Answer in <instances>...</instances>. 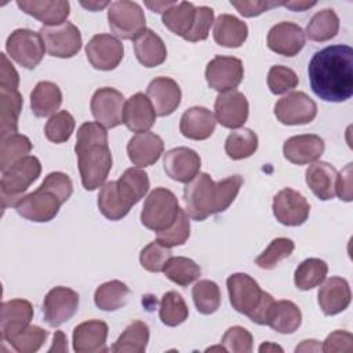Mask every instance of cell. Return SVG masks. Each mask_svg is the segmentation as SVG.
I'll list each match as a JSON object with an SVG mask.
<instances>
[{"label": "cell", "mask_w": 353, "mask_h": 353, "mask_svg": "<svg viewBox=\"0 0 353 353\" xmlns=\"http://www.w3.org/2000/svg\"><path fill=\"white\" fill-rule=\"evenodd\" d=\"M312 91L325 102H345L353 95V50L345 44L313 54L309 66Z\"/></svg>", "instance_id": "6da1fadb"}, {"label": "cell", "mask_w": 353, "mask_h": 353, "mask_svg": "<svg viewBox=\"0 0 353 353\" xmlns=\"http://www.w3.org/2000/svg\"><path fill=\"white\" fill-rule=\"evenodd\" d=\"M81 183L85 190L102 186L112 168V153L103 125L87 121L77 130L74 146Z\"/></svg>", "instance_id": "7a4b0ae2"}, {"label": "cell", "mask_w": 353, "mask_h": 353, "mask_svg": "<svg viewBox=\"0 0 353 353\" xmlns=\"http://www.w3.org/2000/svg\"><path fill=\"white\" fill-rule=\"evenodd\" d=\"M241 185L243 178L240 175L214 182L207 172H199L183 189L185 211L196 221H204L210 215L223 212L234 201Z\"/></svg>", "instance_id": "3957f363"}, {"label": "cell", "mask_w": 353, "mask_h": 353, "mask_svg": "<svg viewBox=\"0 0 353 353\" xmlns=\"http://www.w3.org/2000/svg\"><path fill=\"white\" fill-rule=\"evenodd\" d=\"M73 193V183L63 172H51L32 193L23 196L17 204V212L32 222H48L58 215L63 203Z\"/></svg>", "instance_id": "277c9868"}, {"label": "cell", "mask_w": 353, "mask_h": 353, "mask_svg": "<svg viewBox=\"0 0 353 353\" xmlns=\"http://www.w3.org/2000/svg\"><path fill=\"white\" fill-rule=\"evenodd\" d=\"M232 307L245 314L251 321L265 325L269 310L274 302L269 292L261 290L259 284L245 273H233L226 280Z\"/></svg>", "instance_id": "5b68a950"}, {"label": "cell", "mask_w": 353, "mask_h": 353, "mask_svg": "<svg viewBox=\"0 0 353 353\" xmlns=\"http://www.w3.org/2000/svg\"><path fill=\"white\" fill-rule=\"evenodd\" d=\"M41 164L37 157L26 156L8 170L3 171L0 181L3 208L15 204L23 197L28 188L40 176Z\"/></svg>", "instance_id": "8992f818"}, {"label": "cell", "mask_w": 353, "mask_h": 353, "mask_svg": "<svg viewBox=\"0 0 353 353\" xmlns=\"http://www.w3.org/2000/svg\"><path fill=\"white\" fill-rule=\"evenodd\" d=\"M179 210L178 199L171 190L156 188L149 193L143 203L141 222L145 228L156 233L163 232L174 223Z\"/></svg>", "instance_id": "52a82bcc"}, {"label": "cell", "mask_w": 353, "mask_h": 353, "mask_svg": "<svg viewBox=\"0 0 353 353\" xmlns=\"http://www.w3.org/2000/svg\"><path fill=\"white\" fill-rule=\"evenodd\" d=\"M145 14L135 1H113L108 10V22L110 30L123 40H135L145 28Z\"/></svg>", "instance_id": "ba28073f"}, {"label": "cell", "mask_w": 353, "mask_h": 353, "mask_svg": "<svg viewBox=\"0 0 353 353\" xmlns=\"http://www.w3.org/2000/svg\"><path fill=\"white\" fill-rule=\"evenodd\" d=\"M6 50L17 63L26 69H34L44 57L46 46L39 32L17 29L8 36Z\"/></svg>", "instance_id": "9c48e42d"}, {"label": "cell", "mask_w": 353, "mask_h": 353, "mask_svg": "<svg viewBox=\"0 0 353 353\" xmlns=\"http://www.w3.org/2000/svg\"><path fill=\"white\" fill-rule=\"evenodd\" d=\"M39 33L51 57L72 58L80 51L83 44L81 33L72 22L58 26H43Z\"/></svg>", "instance_id": "30bf717a"}, {"label": "cell", "mask_w": 353, "mask_h": 353, "mask_svg": "<svg viewBox=\"0 0 353 353\" xmlns=\"http://www.w3.org/2000/svg\"><path fill=\"white\" fill-rule=\"evenodd\" d=\"M125 99L112 87L98 88L91 98V113L105 128H114L124 121Z\"/></svg>", "instance_id": "8fae6325"}, {"label": "cell", "mask_w": 353, "mask_h": 353, "mask_svg": "<svg viewBox=\"0 0 353 353\" xmlns=\"http://www.w3.org/2000/svg\"><path fill=\"white\" fill-rule=\"evenodd\" d=\"M274 114L281 124L299 125L314 120L317 114L316 102L302 91H294L277 101Z\"/></svg>", "instance_id": "7c38bea8"}, {"label": "cell", "mask_w": 353, "mask_h": 353, "mask_svg": "<svg viewBox=\"0 0 353 353\" xmlns=\"http://www.w3.org/2000/svg\"><path fill=\"white\" fill-rule=\"evenodd\" d=\"M244 77L243 62L234 57L216 55L205 68V80L210 88L225 92L234 90Z\"/></svg>", "instance_id": "4fadbf2b"}, {"label": "cell", "mask_w": 353, "mask_h": 353, "mask_svg": "<svg viewBox=\"0 0 353 353\" xmlns=\"http://www.w3.org/2000/svg\"><path fill=\"white\" fill-rule=\"evenodd\" d=\"M79 307V294L68 287H54L43 302L44 320L50 327H59L70 320Z\"/></svg>", "instance_id": "5bb4252c"}, {"label": "cell", "mask_w": 353, "mask_h": 353, "mask_svg": "<svg viewBox=\"0 0 353 353\" xmlns=\"http://www.w3.org/2000/svg\"><path fill=\"white\" fill-rule=\"evenodd\" d=\"M85 54L92 68L99 70H113L123 59L124 46L117 37L108 33H99L88 41Z\"/></svg>", "instance_id": "9a60e30c"}, {"label": "cell", "mask_w": 353, "mask_h": 353, "mask_svg": "<svg viewBox=\"0 0 353 353\" xmlns=\"http://www.w3.org/2000/svg\"><path fill=\"white\" fill-rule=\"evenodd\" d=\"M272 208L276 219L285 226H299L305 223L310 212L307 200L291 188L281 189L273 197Z\"/></svg>", "instance_id": "2e32d148"}, {"label": "cell", "mask_w": 353, "mask_h": 353, "mask_svg": "<svg viewBox=\"0 0 353 353\" xmlns=\"http://www.w3.org/2000/svg\"><path fill=\"white\" fill-rule=\"evenodd\" d=\"M215 119L226 128H240L248 119V101L237 90L221 92L215 99Z\"/></svg>", "instance_id": "e0dca14e"}, {"label": "cell", "mask_w": 353, "mask_h": 353, "mask_svg": "<svg viewBox=\"0 0 353 353\" xmlns=\"http://www.w3.org/2000/svg\"><path fill=\"white\" fill-rule=\"evenodd\" d=\"M306 36L302 28L294 22H279L268 33V47L284 57H295L305 47Z\"/></svg>", "instance_id": "ac0fdd59"}, {"label": "cell", "mask_w": 353, "mask_h": 353, "mask_svg": "<svg viewBox=\"0 0 353 353\" xmlns=\"http://www.w3.org/2000/svg\"><path fill=\"white\" fill-rule=\"evenodd\" d=\"M163 165L171 179L188 183L200 172L201 159L193 149L174 148L165 152Z\"/></svg>", "instance_id": "d6986e66"}, {"label": "cell", "mask_w": 353, "mask_h": 353, "mask_svg": "<svg viewBox=\"0 0 353 353\" xmlns=\"http://www.w3.org/2000/svg\"><path fill=\"white\" fill-rule=\"evenodd\" d=\"M33 319V306L26 299H11L1 303L0 335L3 341H10L22 332Z\"/></svg>", "instance_id": "ffe728a7"}, {"label": "cell", "mask_w": 353, "mask_h": 353, "mask_svg": "<svg viewBox=\"0 0 353 353\" xmlns=\"http://www.w3.org/2000/svg\"><path fill=\"white\" fill-rule=\"evenodd\" d=\"M146 97L152 102L157 116H170L181 103V88L178 83L170 77L153 79L146 90Z\"/></svg>", "instance_id": "44dd1931"}, {"label": "cell", "mask_w": 353, "mask_h": 353, "mask_svg": "<svg viewBox=\"0 0 353 353\" xmlns=\"http://www.w3.org/2000/svg\"><path fill=\"white\" fill-rule=\"evenodd\" d=\"M324 141L314 134H303L288 138L283 145L284 157L292 164H309L324 153Z\"/></svg>", "instance_id": "7402d4cb"}, {"label": "cell", "mask_w": 353, "mask_h": 353, "mask_svg": "<svg viewBox=\"0 0 353 353\" xmlns=\"http://www.w3.org/2000/svg\"><path fill=\"white\" fill-rule=\"evenodd\" d=\"M319 306L325 316H335L350 305L352 292L349 283L342 277H330L317 292Z\"/></svg>", "instance_id": "603a6c76"}, {"label": "cell", "mask_w": 353, "mask_h": 353, "mask_svg": "<svg viewBox=\"0 0 353 353\" xmlns=\"http://www.w3.org/2000/svg\"><path fill=\"white\" fill-rule=\"evenodd\" d=\"M163 139L149 131L134 135L127 145V153L131 163L139 168L154 164L163 154Z\"/></svg>", "instance_id": "cb8c5ba5"}, {"label": "cell", "mask_w": 353, "mask_h": 353, "mask_svg": "<svg viewBox=\"0 0 353 353\" xmlns=\"http://www.w3.org/2000/svg\"><path fill=\"white\" fill-rule=\"evenodd\" d=\"M108 324L102 320H88L73 330V349L77 353L106 352Z\"/></svg>", "instance_id": "d4e9b609"}, {"label": "cell", "mask_w": 353, "mask_h": 353, "mask_svg": "<svg viewBox=\"0 0 353 353\" xmlns=\"http://www.w3.org/2000/svg\"><path fill=\"white\" fill-rule=\"evenodd\" d=\"M17 6L28 15L43 22L46 26H58L66 22L70 6L63 0H18Z\"/></svg>", "instance_id": "484cf974"}, {"label": "cell", "mask_w": 353, "mask_h": 353, "mask_svg": "<svg viewBox=\"0 0 353 353\" xmlns=\"http://www.w3.org/2000/svg\"><path fill=\"white\" fill-rule=\"evenodd\" d=\"M215 124L216 119L211 110L204 106H193L183 112L179 120V131L188 139L204 141L212 135Z\"/></svg>", "instance_id": "4316f807"}, {"label": "cell", "mask_w": 353, "mask_h": 353, "mask_svg": "<svg viewBox=\"0 0 353 353\" xmlns=\"http://www.w3.org/2000/svg\"><path fill=\"white\" fill-rule=\"evenodd\" d=\"M156 121V110L146 97V94L137 92L127 102L124 108V124L132 132H146Z\"/></svg>", "instance_id": "83f0119b"}, {"label": "cell", "mask_w": 353, "mask_h": 353, "mask_svg": "<svg viewBox=\"0 0 353 353\" xmlns=\"http://www.w3.org/2000/svg\"><path fill=\"white\" fill-rule=\"evenodd\" d=\"M306 183L310 190L323 201L331 200L336 193L338 171L327 161H314L306 170Z\"/></svg>", "instance_id": "f1b7e54d"}, {"label": "cell", "mask_w": 353, "mask_h": 353, "mask_svg": "<svg viewBox=\"0 0 353 353\" xmlns=\"http://www.w3.org/2000/svg\"><path fill=\"white\" fill-rule=\"evenodd\" d=\"M134 50L138 61L145 68L159 66L167 58V48L164 41L152 29H145L134 40Z\"/></svg>", "instance_id": "f546056e"}, {"label": "cell", "mask_w": 353, "mask_h": 353, "mask_svg": "<svg viewBox=\"0 0 353 353\" xmlns=\"http://www.w3.org/2000/svg\"><path fill=\"white\" fill-rule=\"evenodd\" d=\"M248 36L245 22L230 14H221L214 22V40L228 48L240 47Z\"/></svg>", "instance_id": "4dcf8cb0"}, {"label": "cell", "mask_w": 353, "mask_h": 353, "mask_svg": "<svg viewBox=\"0 0 353 353\" xmlns=\"http://www.w3.org/2000/svg\"><path fill=\"white\" fill-rule=\"evenodd\" d=\"M302 323L301 309L291 301H274L268 316V323L272 330L280 334L295 332Z\"/></svg>", "instance_id": "1f68e13d"}, {"label": "cell", "mask_w": 353, "mask_h": 353, "mask_svg": "<svg viewBox=\"0 0 353 353\" xmlns=\"http://www.w3.org/2000/svg\"><path fill=\"white\" fill-rule=\"evenodd\" d=\"M62 103L61 88L52 81H40L30 94V108L36 117L54 114Z\"/></svg>", "instance_id": "d6a6232c"}, {"label": "cell", "mask_w": 353, "mask_h": 353, "mask_svg": "<svg viewBox=\"0 0 353 353\" xmlns=\"http://www.w3.org/2000/svg\"><path fill=\"white\" fill-rule=\"evenodd\" d=\"M116 182L119 194L130 207L135 205L149 190V176L139 167L125 170Z\"/></svg>", "instance_id": "836d02e7"}, {"label": "cell", "mask_w": 353, "mask_h": 353, "mask_svg": "<svg viewBox=\"0 0 353 353\" xmlns=\"http://www.w3.org/2000/svg\"><path fill=\"white\" fill-rule=\"evenodd\" d=\"M23 99L18 90L0 88V135L7 137L18 131V119Z\"/></svg>", "instance_id": "e575fe53"}, {"label": "cell", "mask_w": 353, "mask_h": 353, "mask_svg": "<svg viewBox=\"0 0 353 353\" xmlns=\"http://www.w3.org/2000/svg\"><path fill=\"white\" fill-rule=\"evenodd\" d=\"M196 6L190 1H179L165 10L161 15L164 26L172 33L185 39L194 22Z\"/></svg>", "instance_id": "d590c367"}, {"label": "cell", "mask_w": 353, "mask_h": 353, "mask_svg": "<svg viewBox=\"0 0 353 353\" xmlns=\"http://www.w3.org/2000/svg\"><path fill=\"white\" fill-rule=\"evenodd\" d=\"M149 342V327L141 320L132 321L110 347L114 353H143Z\"/></svg>", "instance_id": "8d00e7d4"}, {"label": "cell", "mask_w": 353, "mask_h": 353, "mask_svg": "<svg viewBox=\"0 0 353 353\" xmlns=\"http://www.w3.org/2000/svg\"><path fill=\"white\" fill-rule=\"evenodd\" d=\"M339 18L336 12L331 8H324L317 11L306 26L305 36L313 41H328L338 34Z\"/></svg>", "instance_id": "74e56055"}, {"label": "cell", "mask_w": 353, "mask_h": 353, "mask_svg": "<svg viewBox=\"0 0 353 353\" xmlns=\"http://www.w3.org/2000/svg\"><path fill=\"white\" fill-rule=\"evenodd\" d=\"M98 207L102 215L110 221H119L124 218L131 210V207L119 194L116 181L106 182L101 186L98 194Z\"/></svg>", "instance_id": "f35d334b"}, {"label": "cell", "mask_w": 353, "mask_h": 353, "mask_svg": "<svg viewBox=\"0 0 353 353\" xmlns=\"http://www.w3.org/2000/svg\"><path fill=\"white\" fill-rule=\"evenodd\" d=\"M130 295L127 284L119 280H110L101 284L94 294L95 305L105 312H114L123 307Z\"/></svg>", "instance_id": "ab89813d"}, {"label": "cell", "mask_w": 353, "mask_h": 353, "mask_svg": "<svg viewBox=\"0 0 353 353\" xmlns=\"http://www.w3.org/2000/svg\"><path fill=\"white\" fill-rule=\"evenodd\" d=\"M328 273V266L323 259L307 258L298 265L294 274V283L296 288L302 291L312 290L320 285Z\"/></svg>", "instance_id": "60d3db41"}, {"label": "cell", "mask_w": 353, "mask_h": 353, "mask_svg": "<svg viewBox=\"0 0 353 353\" xmlns=\"http://www.w3.org/2000/svg\"><path fill=\"white\" fill-rule=\"evenodd\" d=\"M32 150V142L28 137L21 134H10L1 138L0 143V168L8 170L19 160L25 159Z\"/></svg>", "instance_id": "b9f144b4"}, {"label": "cell", "mask_w": 353, "mask_h": 353, "mask_svg": "<svg viewBox=\"0 0 353 353\" xmlns=\"http://www.w3.org/2000/svg\"><path fill=\"white\" fill-rule=\"evenodd\" d=\"M258 149V137L250 128H239L230 132L225 141V152L233 160L252 156Z\"/></svg>", "instance_id": "7bdbcfd3"}, {"label": "cell", "mask_w": 353, "mask_h": 353, "mask_svg": "<svg viewBox=\"0 0 353 353\" xmlns=\"http://www.w3.org/2000/svg\"><path fill=\"white\" fill-rule=\"evenodd\" d=\"M163 272L167 279L181 287L192 284L201 274L200 266L193 259L186 256H171Z\"/></svg>", "instance_id": "ee69618b"}, {"label": "cell", "mask_w": 353, "mask_h": 353, "mask_svg": "<svg viewBox=\"0 0 353 353\" xmlns=\"http://www.w3.org/2000/svg\"><path fill=\"white\" fill-rule=\"evenodd\" d=\"M159 316L161 323L168 327H176L182 324L189 316V309L181 294L176 291L165 292L160 301Z\"/></svg>", "instance_id": "f6af8a7d"}, {"label": "cell", "mask_w": 353, "mask_h": 353, "mask_svg": "<svg viewBox=\"0 0 353 353\" xmlns=\"http://www.w3.org/2000/svg\"><path fill=\"white\" fill-rule=\"evenodd\" d=\"M196 309L203 314H212L221 306V290L212 280H200L192 288Z\"/></svg>", "instance_id": "bcb514c9"}, {"label": "cell", "mask_w": 353, "mask_h": 353, "mask_svg": "<svg viewBox=\"0 0 353 353\" xmlns=\"http://www.w3.org/2000/svg\"><path fill=\"white\" fill-rule=\"evenodd\" d=\"M294 248H295V244L291 239L277 237L270 241L268 248L261 255L256 256L255 263L261 269H266V270L274 269L280 261L288 258L292 254Z\"/></svg>", "instance_id": "7dc6e473"}, {"label": "cell", "mask_w": 353, "mask_h": 353, "mask_svg": "<svg viewBox=\"0 0 353 353\" xmlns=\"http://www.w3.org/2000/svg\"><path fill=\"white\" fill-rule=\"evenodd\" d=\"M74 125L76 123L73 116L66 110H61L48 119L44 127V134L48 141L54 143H63L72 137Z\"/></svg>", "instance_id": "c3c4849f"}, {"label": "cell", "mask_w": 353, "mask_h": 353, "mask_svg": "<svg viewBox=\"0 0 353 353\" xmlns=\"http://www.w3.org/2000/svg\"><path fill=\"white\" fill-rule=\"evenodd\" d=\"M189 236H190L189 215L186 214L185 210L181 208L174 223L168 229H165L163 232H157L156 240L159 243H161L163 245H167L171 248L175 245L185 244V241L189 239Z\"/></svg>", "instance_id": "681fc988"}, {"label": "cell", "mask_w": 353, "mask_h": 353, "mask_svg": "<svg viewBox=\"0 0 353 353\" xmlns=\"http://www.w3.org/2000/svg\"><path fill=\"white\" fill-rule=\"evenodd\" d=\"M172 256L171 248L167 245H163L161 243L152 241L149 243L139 254V262L143 269L159 273L163 272L168 259Z\"/></svg>", "instance_id": "f907efd6"}, {"label": "cell", "mask_w": 353, "mask_h": 353, "mask_svg": "<svg viewBox=\"0 0 353 353\" xmlns=\"http://www.w3.org/2000/svg\"><path fill=\"white\" fill-rule=\"evenodd\" d=\"M47 336L48 332L44 328L39 325H28L8 342L18 353H34L43 346Z\"/></svg>", "instance_id": "816d5d0a"}, {"label": "cell", "mask_w": 353, "mask_h": 353, "mask_svg": "<svg viewBox=\"0 0 353 353\" xmlns=\"http://www.w3.org/2000/svg\"><path fill=\"white\" fill-rule=\"evenodd\" d=\"M299 83L296 73L283 65H274L270 68L268 73V87L269 90L276 94L281 95L291 90H294Z\"/></svg>", "instance_id": "f5cc1de1"}, {"label": "cell", "mask_w": 353, "mask_h": 353, "mask_svg": "<svg viewBox=\"0 0 353 353\" xmlns=\"http://www.w3.org/2000/svg\"><path fill=\"white\" fill-rule=\"evenodd\" d=\"M221 343L226 352L250 353L252 350V335L247 328L234 325L225 331Z\"/></svg>", "instance_id": "db71d44e"}, {"label": "cell", "mask_w": 353, "mask_h": 353, "mask_svg": "<svg viewBox=\"0 0 353 353\" xmlns=\"http://www.w3.org/2000/svg\"><path fill=\"white\" fill-rule=\"evenodd\" d=\"M214 23V10L207 6H200L196 7V14H194V22L192 25L190 32L185 37L188 41H203L208 37L210 28Z\"/></svg>", "instance_id": "11a10c76"}, {"label": "cell", "mask_w": 353, "mask_h": 353, "mask_svg": "<svg viewBox=\"0 0 353 353\" xmlns=\"http://www.w3.org/2000/svg\"><path fill=\"white\" fill-rule=\"evenodd\" d=\"M321 350L325 353L332 352H352L353 350V336L350 332L343 330H336L331 332L323 342Z\"/></svg>", "instance_id": "9f6ffc18"}, {"label": "cell", "mask_w": 353, "mask_h": 353, "mask_svg": "<svg viewBox=\"0 0 353 353\" xmlns=\"http://www.w3.org/2000/svg\"><path fill=\"white\" fill-rule=\"evenodd\" d=\"M1 66H0V88L4 90H18L19 74L15 70L14 65L10 62L4 52L0 54Z\"/></svg>", "instance_id": "6f0895ef"}, {"label": "cell", "mask_w": 353, "mask_h": 353, "mask_svg": "<svg viewBox=\"0 0 353 353\" xmlns=\"http://www.w3.org/2000/svg\"><path fill=\"white\" fill-rule=\"evenodd\" d=\"M230 4L243 17H247V18L258 17L272 7L281 6V3H276V1H230Z\"/></svg>", "instance_id": "680465c9"}, {"label": "cell", "mask_w": 353, "mask_h": 353, "mask_svg": "<svg viewBox=\"0 0 353 353\" xmlns=\"http://www.w3.org/2000/svg\"><path fill=\"white\" fill-rule=\"evenodd\" d=\"M335 193L339 196L341 200H352V164H347L341 171V174H338Z\"/></svg>", "instance_id": "91938a15"}, {"label": "cell", "mask_w": 353, "mask_h": 353, "mask_svg": "<svg viewBox=\"0 0 353 353\" xmlns=\"http://www.w3.org/2000/svg\"><path fill=\"white\" fill-rule=\"evenodd\" d=\"M66 352L68 350V341L62 331H57L54 335V343L50 349V352Z\"/></svg>", "instance_id": "94428289"}, {"label": "cell", "mask_w": 353, "mask_h": 353, "mask_svg": "<svg viewBox=\"0 0 353 353\" xmlns=\"http://www.w3.org/2000/svg\"><path fill=\"white\" fill-rule=\"evenodd\" d=\"M281 6L292 10V11H305L307 8H312L316 6V1H303V0H294V1H285V3H281Z\"/></svg>", "instance_id": "6125c7cd"}, {"label": "cell", "mask_w": 353, "mask_h": 353, "mask_svg": "<svg viewBox=\"0 0 353 353\" xmlns=\"http://www.w3.org/2000/svg\"><path fill=\"white\" fill-rule=\"evenodd\" d=\"M146 7H149L152 11H156V12H164L165 10H168L171 6L175 4V1H154V3H150V1H145Z\"/></svg>", "instance_id": "be15d7a7"}, {"label": "cell", "mask_w": 353, "mask_h": 353, "mask_svg": "<svg viewBox=\"0 0 353 353\" xmlns=\"http://www.w3.org/2000/svg\"><path fill=\"white\" fill-rule=\"evenodd\" d=\"M321 347H320V345L317 343V341H314V339H310V341H302V343L299 345V346H296V349H295V352H302V350H305V352H314V350H320Z\"/></svg>", "instance_id": "e7e4bbea"}, {"label": "cell", "mask_w": 353, "mask_h": 353, "mask_svg": "<svg viewBox=\"0 0 353 353\" xmlns=\"http://www.w3.org/2000/svg\"><path fill=\"white\" fill-rule=\"evenodd\" d=\"M84 8H87V10H90V11H99V10H102V8H105L106 6H109L110 3L109 1H81L80 3Z\"/></svg>", "instance_id": "03108f58"}, {"label": "cell", "mask_w": 353, "mask_h": 353, "mask_svg": "<svg viewBox=\"0 0 353 353\" xmlns=\"http://www.w3.org/2000/svg\"><path fill=\"white\" fill-rule=\"evenodd\" d=\"M269 350H279V352H283V349L277 345H272L270 342H266L263 345H261L259 347V352H269Z\"/></svg>", "instance_id": "003e7915"}]
</instances>
